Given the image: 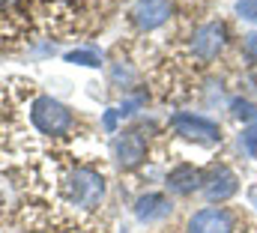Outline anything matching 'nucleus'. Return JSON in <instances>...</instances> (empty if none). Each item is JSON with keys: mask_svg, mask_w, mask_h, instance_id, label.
Returning a JSON list of instances; mask_svg holds the SVG:
<instances>
[{"mask_svg": "<svg viewBox=\"0 0 257 233\" xmlns=\"http://www.w3.org/2000/svg\"><path fill=\"white\" fill-rule=\"evenodd\" d=\"M63 197L75 209H96L105 200V176L93 168H75L63 179Z\"/></svg>", "mask_w": 257, "mask_h": 233, "instance_id": "f257e3e1", "label": "nucleus"}, {"mask_svg": "<svg viewBox=\"0 0 257 233\" xmlns=\"http://www.w3.org/2000/svg\"><path fill=\"white\" fill-rule=\"evenodd\" d=\"M30 123H33V129L42 132V135L60 138V135H66V132L75 126V117H72V111H69L66 105H60L57 99H51V96H36V99L30 102Z\"/></svg>", "mask_w": 257, "mask_h": 233, "instance_id": "f03ea898", "label": "nucleus"}, {"mask_svg": "<svg viewBox=\"0 0 257 233\" xmlns=\"http://www.w3.org/2000/svg\"><path fill=\"white\" fill-rule=\"evenodd\" d=\"M171 129H174L180 138L194 141V144H200V147H212V144L221 141L218 123H212V120H206V117H200V114H192V111L174 114L171 117Z\"/></svg>", "mask_w": 257, "mask_h": 233, "instance_id": "7ed1b4c3", "label": "nucleus"}, {"mask_svg": "<svg viewBox=\"0 0 257 233\" xmlns=\"http://www.w3.org/2000/svg\"><path fill=\"white\" fill-rule=\"evenodd\" d=\"M227 45V27L224 21H206L194 30L192 36V54L200 63H212Z\"/></svg>", "mask_w": 257, "mask_h": 233, "instance_id": "20e7f679", "label": "nucleus"}, {"mask_svg": "<svg viewBox=\"0 0 257 233\" xmlns=\"http://www.w3.org/2000/svg\"><path fill=\"white\" fill-rule=\"evenodd\" d=\"M114 159L120 168H138L147 159V135L144 129H123L114 138Z\"/></svg>", "mask_w": 257, "mask_h": 233, "instance_id": "39448f33", "label": "nucleus"}, {"mask_svg": "<svg viewBox=\"0 0 257 233\" xmlns=\"http://www.w3.org/2000/svg\"><path fill=\"white\" fill-rule=\"evenodd\" d=\"M203 197L209 203H224L239 191V176L233 174L227 165H215L209 168V174H203V185H200Z\"/></svg>", "mask_w": 257, "mask_h": 233, "instance_id": "423d86ee", "label": "nucleus"}, {"mask_svg": "<svg viewBox=\"0 0 257 233\" xmlns=\"http://www.w3.org/2000/svg\"><path fill=\"white\" fill-rule=\"evenodd\" d=\"M233 230H236V221H233L230 209H224V206L197 209L186 224V233H233Z\"/></svg>", "mask_w": 257, "mask_h": 233, "instance_id": "0eeeda50", "label": "nucleus"}, {"mask_svg": "<svg viewBox=\"0 0 257 233\" xmlns=\"http://www.w3.org/2000/svg\"><path fill=\"white\" fill-rule=\"evenodd\" d=\"M171 18V0H138L132 6V21L138 30H159Z\"/></svg>", "mask_w": 257, "mask_h": 233, "instance_id": "6e6552de", "label": "nucleus"}, {"mask_svg": "<svg viewBox=\"0 0 257 233\" xmlns=\"http://www.w3.org/2000/svg\"><path fill=\"white\" fill-rule=\"evenodd\" d=\"M171 212H174V203H171V197L162 194V191H147V194H141V197L135 200V215H138V221H144V224L165 221Z\"/></svg>", "mask_w": 257, "mask_h": 233, "instance_id": "1a4fd4ad", "label": "nucleus"}, {"mask_svg": "<svg viewBox=\"0 0 257 233\" xmlns=\"http://www.w3.org/2000/svg\"><path fill=\"white\" fill-rule=\"evenodd\" d=\"M203 185V171L200 168H194L189 162H183V165H177L171 174H168V191L171 194H192Z\"/></svg>", "mask_w": 257, "mask_h": 233, "instance_id": "9d476101", "label": "nucleus"}, {"mask_svg": "<svg viewBox=\"0 0 257 233\" xmlns=\"http://www.w3.org/2000/svg\"><path fill=\"white\" fill-rule=\"evenodd\" d=\"M230 114H233V120H239V123H254L257 120V105L251 102V99H233L230 102Z\"/></svg>", "mask_w": 257, "mask_h": 233, "instance_id": "9b49d317", "label": "nucleus"}, {"mask_svg": "<svg viewBox=\"0 0 257 233\" xmlns=\"http://www.w3.org/2000/svg\"><path fill=\"white\" fill-rule=\"evenodd\" d=\"M69 63H78V66H90V69H96V66H102V57L96 54V51H90V48H81V51H69L66 54Z\"/></svg>", "mask_w": 257, "mask_h": 233, "instance_id": "f8f14e48", "label": "nucleus"}, {"mask_svg": "<svg viewBox=\"0 0 257 233\" xmlns=\"http://www.w3.org/2000/svg\"><path fill=\"white\" fill-rule=\"evenodd\" d=\"M239 144H242V150H245V153H248V156L257 162V120H254V123H248V126L242 129Z\"/></svg>", "mask_w": 257, "mask_h": 233, "instance_id": "ddd939ff", "label": "nucleus"}, {"mask_svg": "<svg viewBox=\"0 0 257 233\" xmlns=\"http://www.w3.org/2000/svg\"><path fill=\"white\" fill-rule=\"evenodd\" d=\"M236 15L248 24H257V0H236Z\"/></svg>", "mask_w": 257, "mask_h": 233, "instance_id": "4468645a", "label": "nucleus"}, {"mask_svg": "<svg viewBox=\"0 0 257 233\" xmlns=\"http://www.w3.org/2000/svg\"><path fill=\"white\" fill-rule=\"evenodd\" d=\"M242 54L248 57V63H251V66H257V30L245 36V42H242Z\"/></svg>", "mask_w": 257, "mask_h": 233, "instance_id": "2eb2a0df", "label": "nucleus"}, {"mask_svg": "<svg viewBox=\"0 0 257 233\" xmlns=\"http://www.w3.org/2000/svg\"><path fill=\"white\" fill-rule=\"evenodd\" d=\"M117 117H120L117 108H111V111L105 114V129H108V132H114V129H117Z\"/></svg>", "mask_w": 257, "mask_h": 233, "instance_id": "dca6fc26", "label": "nucleus"}, {"mask_svg": "<svg viewBox=\"0 0 257 233\" xmlns=\"http://www.w3.org/2000/svg\"><path fill=\"white\" fill-rule=\"evenodd\" d=\"M21 3H24V0H0V9H3V12H9V9H18Z\"/></svg>", "mask_w": 257, "mask_h": 233, "instance_id": "f3484780", "label": "nucleus"}, {"mask_svg": "<svg viewBox=\"0 0 257 233\" xmlns=\"http://www.w3.org/2000/svg\"><path fill=\"white\" fill-rule=\"evenodd\" d=\"M57 3H75V0H57Z\"/></svg>", "mask_w": 257, "mask_h": 233, "instance_id": "a211bd4d", "label": "nucleus"}]
</instances>
